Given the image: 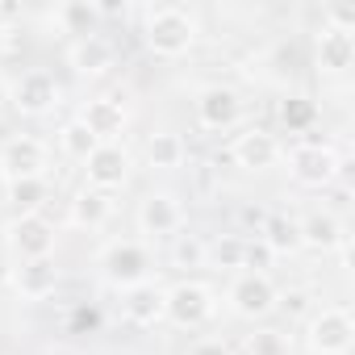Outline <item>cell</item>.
<instances>
[{
	"label": "cell",
	"instance_id": "cell-1",
	"mask_svg": "<svg viewBox=\"0 0 355 355\" xmlns=\"http://www.w3.org/2000/svg\"><path fill=\"white\" fill-rule=\"evenodd\" d=\"M146 46L159 55V59H180L193 51L197 42V17L180 5H159L146 13V30H142Z\"/></svg>",
	"mask_w": 355,
	"mask_h": 355
},
{
	"label": "cell",
	"instance_id": "cell-2",
	"mask_svg": "<svg viewBox=\"0 0 355 355\" xmlns=\"http://www.w3.org/2000/svg\"><path fill=\"white\" fill-rule=\"evenodd\" d=\"M214 313H218V297H214V288L201 284V280H180V284L163 288V322H171V326L197 330V326H205Z\"/></svg>",
	"mask_w": 355,
	"mask_h": 355
},
{
	"label": "cell",
	"instance_id": "cell-3",
	"mask_svg": "<svg viewBox=\"0 0 355 355\" xmlns=\"http://www.w3.org/2000/svg\"><path fill=\"white\" fill-rule=\"evenodd\" d=\"M305 343L313 355H351L355 347V322L343 305H326L318 313H309L305 326Z\"/></svg>",
	"mask_w": 355,
	"mask_h": 355
},
{
	"label": "cell",
	"instance_id": "cell-4",
	"mask_svg": "<svg viewBox=\"0 0 355 355\" xmlns=\"http://www.w3.org/2000/svg\"><path fill=\"white\" fill-rule=\"evenodd\" d=\"M101 272H105V280L113 288L125 293V288L150 280V251L142 243H134V239H117V243H109L101 251Z\"/></svg>",
	"mask_w": 355,
	"mask_h": 355
},
{
	"label": "cell",
	"instance_id": "cell-5",
	"mask_svg": "<svg viewBox=\"0 0 355 355\" xmlns=\"http://www.w3.org/2000/svg\"><path fill=\"white\" fill-rule=\"evenodd\" d=\"M288 171H293V180L305 184V189H326V184H334L343 175V159L326 142H305V146H297L288 155Z\"/></svg>",
	"mask_w": 355,
	"mask_h": 355
},
{
	"label": "cell",
	"instance_id": "cell-6",
	"mask_svg": "<svg viewBox=\"0 0 355 355\" xmlns=\"http://www.w3.org/2000/svg\"><path fill=\"white\" fill-rule=\"evenodd\" d=\"M5 247L21 263L26 259H46L55 251V226L42 214H13V222L5 226Z\"/></svg>",
	"mask_w": 355,
	"mask_h": 355
},
{
	"label": "cell",
	"instance_id": "cell-7",
	"mask_svg": "<svg viewBox=\"0 0 355 355\" xmlns=\"http://www.w3.org/2000/svg\"><path fill=\"white\" fill-rule=\"evenodd\" d=\"M226 301H230V309H234L239 318L259 322V318H268V313L276 309L280 288L272 284V276H259V272H239V276H234V284H230V293H226Z\"/></svg>",
	"mask_w": 355,
	"mask_h": 355
},
{
	"label": "cell",
	"instance_id": "cell-8",
	"mask_svg": "<svg viewBox=\"0 0 355 355\" xmlns=\"http://www.w3.org/2000/svg\"><path fill=\"white\" fill-rule=\"evenodd\" d=\"M0 171L5 180H38L46 171V142L34 134H17L0 146Z\"/></svg>",
	"mask_w": 355,
	"mask_h": 355
},
{
	"label": "cell",
	"instance_id": "cell-9",
	"mask_svg": "<svg viewBox=\"0 0 355 355\" xmlns=\"http://www.w3.org/2000/svg\"><path fill=\"white\" fill-rule=\"evenodd\" d=\"M84 175H88V189L113 193L130 180V150L117 142H101L88 159H84Z\"/></svg>",
	"mask_w": 355,
	"mask_h": 355
},
{
	"label": "cell",
	"instance_id": "cell-10",
	"mask_svg": "<svg viewBox=\"0 0 355 355\" xmlns=\"http://www.w3.org/2000/svg\"><path fill=\"white\" fill-rule=\"evenodd\" d=\"M239 117H243V101H239L234 88H226V84H209V88L197 92V121H201L205 130L226 134V130L239 125Z\"/></svg>",
	"mask_w": 355,
	"mask_h": 355
},
{
	"label": "cell",
	"instance_id": "cell-11",
	"mask_svg": "<svg viewBox=\"0 0 355 355\" xmlns=\"http://www.w3.org/2000/svg\"><path fill=\"white\" fill-rule=\"evenodd\" d=\"M59 105V84L46 76V71H30L13 84V109L26 113V117H42Z\"/></svg>",
	"mask_w": 355,
	"mask_h": 355
},
{
	"label": "cell",
	"instance_id": "cell-12",
	"mask_svg": "<svg viewBox=\"0 0 355 355\" xmlns=\"http://www.w3.org/2000/svg\"><path fill=\"white\" fill-rule=\"evenodd\" d=\"M180 226H184V209H180V201H175L171 193H150L138 205V230L142 234L163 239V234H175Z\"/></svg>",
	"mask_w": 355,
	"mask_h": 355
},
{
	"label": "cell",
	"instance_id": "cell-13",
	"mask_svg": "<svg viewBox=\"0 0 355 355\" xmlns=\"http://www.w3.org/2000/svg\"><path fill=\"white\" fill-rule=\"evenodd\" d=\"M313 63H318L322 76H343V71L355 63V38L343 34V30L322 26L318 38H313Z\"/></svg>",
	"mask_w": 355,
	"mask_h": 355
},
{
	"label": "cell",
	"instance_id": "cell-14",
	"mask_svg": "<svg viewBox=\"0 0 355 355\" xmlns=\"http://www.w3.org/2000/svg\"><path fill=\"white\" fill-rule=\"evenodd\" d=\"M80 121L88 125V134L96 142H117V134H125V121L130 117H125V105L117 96H96V101L84 105Z\"/></svg>",
	"mask_w": 355,
	"mask_h": 355
},
{
	"label": "cell",
	"instance_id": "cell-15",
	"mask_svg": "<svg viewBox=\"0 0 355 355\" xmlns=\"http://www.w3.org/2000/svg\"><path fill=\"white\" fill-rule=\"evenodd\" d=\"M234 163L239 167H247V171H268V167H276L280 163V142H276V134H268V130H247V134H239L234 138Z\"/></svg>",
	"mask_w": 355,
	"mask_h": 355
},
{
	"label": "cell",
	"instance_id": "cell-16",
	"mask_svg": "<svg viewBox=\"0 0 355 355\" xmlns=\"http://www.w3.org/2000/svg\"><path fill=\"white\" fill-rule=\"evenodd\" d=\"M297 230H301V247H313V251H338L343 243H347V226L330 214V209H309L301 222H297Z\"/></svg>",
	"mask_w": 355,
	"mask_h": 355
},
{
	"label": "cell",
	"instance_id": "cell-17",
	"mask_svg": "<svg viewBox=\"0 0 355 355\" xmlns=\"http://www.w3.org/2000/svg\"><path fill=\"white\" fill-rule=\"evenodd\" d=\"M26 301H42V297H51L55 288H59V268H55V259L46 255V259H26L21 268H13V280H9Z\"/></svg>",
	"mask_w": 355,
	"mask_h": 355
},
{
	"label": "cell",
	"instance_id": "cell-18",
	"mask_svg": "<svg viewBox=\"0 0 355 355\" xmlns=\"http://www.w3.org/2000/svg\"><path fill=\"white\" fill-rule=\"evenodd\" d=\"M121 313L134 322V326H155L163 322V288L155 280H142L134 288L121 293Z\"/></svg>",
	"mask_w": 355,
	"mask_h": 355
},
{
	"label": "cell",
	"instance_id": "cell-19",
	"mask_svg": "<svg viewBox=\"0 0 355 355\" xmlns=\"http://www.w3.org/2000/svg\"><path fill=\"white\" fill-rule=\"evenodd\" d=\"M67 63L76 76H105L113 67V46L101 38V34H88V38H76L71 51H67Z\"/></svg>",
	"mask_w": 355,
	"mask_h": 355
},
{
	"label": "cell",
	"instance_id": "cell-20",
	"mask_svg": "<svg viewBox=\"0 0 355 355\" xmlns=\"http://www.w3.org/2000/svg\"><path fill=\"white\" fill-rule=\"evenodd\" d=\"M109 218H113V197L84 184V189L76 193V201H71V222L84 226V230H101Z\"/></svg>",
	"mask_w": 355,
	"mask_h": 355
},
{
	"label": "cell",
	"instance_id": "cell-21",
	"mask_svg": "<svg viewBox=\"0 0 355 355\" xmlns=\"http://www.w3.org/2000/svg\"><path fill=\"white\" fill-rule=\"evenodd\" d=\"M184 155H189L184 138L171 134V130H159V134L146 138V163H150L155 171H175V167H184Z\"/></svg>",
	"mask_w": 355,
	"mask_h": 355
},
{
	"label": "cell",
	"instance_id": "cell-22",
	"mask_svg": "<svg viewBox=\"0 0 355 355\" xmlns=\"http://www.w3.org/2000/svg\"><path fill=\"white\" fill-rule=\"evenodd\" d=\"M259 243H263L272 255H293V251H301L297 218H288V214H272V218H263V234H259Z\"/></svg>",
	"mask_w": 355,
	"mask_h": 355
},
{
	"label": "cell",
	"instance_id": "cell-23",
	"mask_svg": "<svg viewBox=\"0 0 355 355\" xmlns=\"http://www.w3.org/2000/svg\"><path fill=\"white\" fill-rule=\"evenodd\" d=\"M46 201H51L46 175H38V180H9V205L17 214H42Z\"/></svg>",
	"mask_w": 355,
	"mask_h": 355
},
{
	"label": "cell",
	"instance_id": "cell-24",
	"mask_svg": "<svg viewBox=\"0 0 355 355\" xmlns=\"http://www.w3.org/2000/svg\"><path fill=\"white\" fill-rule=\"evenodd\" d=\"M55 21H59L67 34L88 38V34H92V26H96V5H88V0H67V5H59Z\"/></svg>",
	"mask_w": 355,
	"mask_h": 355
},
{
	"label": "cell",
	"instance_id": "cell-25",
	"mask_svg": "<svg viewBox=\"0 0 355 355\" xmlns=\"http://www.w3.org/2000/svg\"><path fill=\"white\" fill-rule=\"evenodd\" d=\"M59 142H63V155H67V159H80V163L101 146V142L88 134V125H84L80 117H76V121H67V125L59 130Z\"/></svg>",
	"mask_w": 355,
	"mask_h": 355
},
{
	"label": "cell",
	"instance_id": "cell-26",
	"mask_svg": "<svg viewBox=\"0 0 355 355\" xmlns=\"http://www.w3.org/2000/svg\"><path fill=\"white\" fill-rule=\"evenodd\" d=\"M209 259V243L197 239V234H175V247H171V263L175 268H205Z\"/></svg>",
	"mask_w": 355,
	"mask_h": 355
},
{
	"label": "cell",
	"instance_id": "cell-27",
	"mask_svg": "<svg viewBox=\"0 0 355 355\" xmlns=\"http://www.w3.org/2000/svg\"><path fill=\"white\" fill-rule=\"evenodd\" d=\"M313 117H318V105H313L309 96H288V101L280 105V121H284V130H288V134L309 130V125H313Z\"/></svg>",
	"mask_w": 355,
	"mask_h": 355
},
{
	"label": "cell",
	"instance_id": "cell-28",
	"mask_svg": "<svg viewBox=\"0 0 355 355\" xmlns=\"http://www.w3.org/2000/svg\"><path fill=\"white\" fill-rule=\"evenodd\" d=\"M209 259H214L218 268H243V239H234V234L218 239V243L209 247Z\"/></svg>",
	"mask_w": 355,
	"mask_h": 355
},
{
	"label": "cell",
	"instance_id": "cell-29",
	"mask_svg": "<svg viewBox=\"0 0 355 355\" xmlns=\"http://www.w3.org/2000/svg\"><path fill=\"white\" fill-rule=\"evenodd\" d=\"M272 259H276V255H272V251H268L259 239H255V243H243V268H247V272H259V276H268Z\"/></svg>",
	"mask_w": 355,
	"mask_h": 355
},
{
	"label": "cell",
	"instance_id": "cell-30",
	"mask_svg": "<svg viewBox=\"0 0 355 355\" xmlns=\"http://www.w3.org/2000/svg\"><path fill=\"white\" fill-rule=\"evenodd\" d=\"M326 26H330V30H343V34H355V9L330 5V9H326Z\"/></svg>",
	"mask_w": 355,
	"mask_h": 355
},
{
	"label": "cell",
	"instance_id": "cell-31",
	"mask_svg": "<svg viewBox=\"0 0 355 355\" xmlns=\"http://www.w3.org/2000/svg\"><path fill=\"white\" fill-rule=\"evenodd\" d=\"M247 351H251V355H280V334H276V330H263V334H251V343H247Z\"/></svg>",
	"mask_w": 355,
	"mask_h": 355
},
{
	"label": "cell",
	"instance_id": "cell-32",
	"mask_svg": "<svg viewBox=\"0 0 355 355\" xmlns=\"http://www.w3.org/2000/svg\"><path fill=\"white\" fill-rule=\"evenodd\" d=\"M276 305H284L293 318H305V313H309V293H305V288H288Z\"/></svg>",
	"mask_w": 355,
	"mask_h": 355
},
{
	"label": "cell",
	"instance_id": "cell-33",
	"mask_svg": "<svg viewBox=\"0 0 355 355\" xmlns=\"http://www.w3.org/2000/svg\"><path fill=\"white\" fill-rule=\"evenodd\" d=\"M189 355H234V351H230V343H222V338H201V343H193Z\"/></svg>",
	"mask_w": 355,
	"mask_h": 355
},
{
	"label": "cell",
	"instance_id": "cell-34",
	"mask_svg": "<svg viewBox=\"0 0 355 355\" xmlns=\"http://www.w3.org/2000/svg\"><path fill=\"white\" fill-rule=\"evenodd\" d=\"M71 322H76V330H92V326H96V313H92V309H80Z\"/></svg>",
	"mask_w": 355,
	"mask_h": 355
},
{
	"label": "cell",
	"instance_id": "cell-35",
	"mask_svg": "<svg viewBox=\"0 0 355 355\" xmlns=\"http://www.w3.org/2000/svg\"><path fill=\"white\" fill-rule=\"evenodd\" d=\"M9 280H13V268H9V255H5V251H0V288H5Z\"/></svg>",
	"mask_w": 355,
	"mask_h": 355
},
{
	"label": "cell",
	"instance_id": "cell-36",
	"mask_svg": "<svg viewBox=\"0 0 355 355\" xmlns=\"http://www.w3.org/2000/svg\"><path fill=\"white\" fill-rule=\"evenodd\" d=\"M5 51H9V30L0 26V59H5Z\"/></svg>",
	"mask_w": 355,
	"mask_h": 355
}]
</instances>
